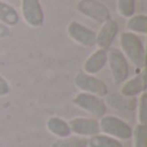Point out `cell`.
<instances>
[{
    "instance_id": "6da1fadb",
    "label": "cell",
    "mask_w": 147,
    "mask_h": 147,
    "mask_svg": "<svg viewBox=\"0 0 147 147\" xmlns=\"http://www.w3.org/2000/svg\"><path fill=\"white\" fill-rule=\"evenodd\" d=\"M120 51L127 57L128 62L137 69L143 70L146 65V49L142 39L130 31H125L120 35Z\"/></svg>"
},
{
    "instance_id": "7a4b0ae2",
    "label": "cell",
    "mask_w": 147,
    "mask_h": 147,
    "mask_svg": "<svg viewBox=\"0 0 147 147\" xmlns=\"http://www.w3.org/2000/svg\"><path fill=\"white\" fill-rule=\"evenodd\" d=\"M107 65L110 67L112 80L115 84H123L129 78V62L120 49H107Z\"/></svg>"
},
{
    "instance_id": "3957f363",
    "label": "cell",
    "mask_w": 147,
    "mask_h": 147,
    "mask_svg": "<svg viewBox=\"0 0 147 147\" xmlns=\"http://www.w3.org/2000/svg\"><path fill=\"white\" fill-rule=\"evenodd\" d=\"M99 129L110 137H114L116 140H129L132 138L133 129L125 120L120 119L114 115H105L99 120Z\"/></svg>"
},
{
    "instance_id": "277c9868",
    "label": "cell",
    "mask_w": 147,
    "mask_h": 147,
    "mask_svg": "<svg viewBox=\"0 0 147 147\" xmlns=\"http://www.w3.org/2000/svg\"><path fill=\"white\" fill-rule=\"evenodd\" d=\"M72 103L75 106H78L79 109L90 114L92 116H94V119L96 117L101 119L107 112V106L105 103V101L102 99V97L85 93V92H80V93L76 94L72 98Z\"/></svg>"
},
{
    "instance_id": "5b68a950",
    "label": "cell",
    "mask_w": 147,
    "mask_h": 147,
    "mask_svg": "<svg viewBox=\"0 0 147 147\" xmlns=\"http://www.w3.org/2000/svg\"><path fill=\"white\" fill-rule=\"evenodd\" d=\"M74 84L79 90L85 93H90L98 97H106L109 94V86L103 80L97 78L96 75H90L84 71L76 74Z\"/></svg>"
},
{
    "instance_id": "8992f818",
    "label": "cell",
    "mask_w": 147,
    "mask_h": 147,
    "mask_svg": "<svg viewBox=\"0 0 147 147\" xmlns=\"http://www.w3.org/2000/svg\"><path fill=\"white\" fill-rule=\"evenodd\" d=\"M76 9L83 16L101 25L111 20L110 9L99 0H79L76 4Z\"/></svg>"
},
{
    "instance_id": "52a82bcc",
    "label": "cell",
    "mask_w": 147,
    "mask_h": 147,
    "mask_svg": "<svg viewBox=\"0 0 147 147\" xmlns=\"http://www.w3.org/2000/svg\"><path fill=\"white\" fill-rule=\"evenodd\" d=\"M21 13L30 27H41L45 22V13L40 0H21Z\"/></svg>"
},
{
    "instance_id": "ba28073f",
    "label": "cell",
    "mask_w": 147,
    "mask_h": 147,
    "mask_svg": "<svg viewBox=\"0 0 147 147\" xmlns=\"http://www.w3.org/2000/svg\"><path fill=\"white\" fill-rule=\"evenodd\" d=\"M67 34L75 43L80 44L83 47L90 48L96 45V31L86 27L85 25L78 22V21H71L67 26Z\"/></svg>"
},
{
    "instance_id": "9c48e42d",
    "label": "cell",
    "mask_w": 147,
    "mask_h": 147,
    "mask_svg": "<svg viewBox=\"0 0 147 147\" xmlns=\"http://www.w3.org/2000/svg\"><path fill=\"white\" fill-rule=\"evenodd\" d=\"M69 125L71 133H74L75 136H80V137L90 138L101 133L98 120L92 119V117H74L69 121Z\"/></svg>"
},
{
    "instance_id": "30bf717a",
    "label": "cell",
    "mask_w": 147,
    "mask_h": 147,
    "mask_svg": "<svg viewBox=\"0 0 147 147\" xmlns=\"http://www.w3.org/2000/svg\"><path fill=\"white\" fill-rule=\"evenodd\" d=\"M117 34H119L117 22L114 20H109L107 22L102 23L99 31L96 34V45H98V48L109 49L110 45L116 39Z\"/></svg>"
},
{
    "instance_id": "8fae6325",
    "label": "cell",
    "mask_w": 147,
    "mask_h": 147,
    "mask_svg": "<svg viewBox=\"0 0 147 147\" xmlns=\"http://www.w3.org/2000/svg\"><path fill=\"white\" fill-rule=\"evenodd\" d=\"M146 74L145 71H141L138 75L133 76L130 79H127L124 83L121 84V89H120V94L125 97H130V98H136V97L141 96L143 92H146Z\"/></svg>"
},
{
    "instance_id": "7c38bea8",
    "label": "cell",
    "mask_w": 147,
    "mask_h": 147,
    "mask_svg": "<svg viewBox=\"0 0 147 147\" xmlns=\"http://www.w3.org/2000/svg\"><path fill=\"white\" fill-rule=\"evenodd\" d=\"M106 65H107V49L98 48L85 59V62L83 65V70L86 74L96 75V74L101 72L106 67Z\"/></svg>"
},
{
    "instance_id": "4fadbf2b",
    "label": "cell",
    "mask_w": 147,
    "mask_h": 147,
    "mask_svg": "<svg viewBox=\"0 0 147 147\" xmlns=\"http://www.w3.org/2000/svg\"><path fill=\"white\" fill-rule=\"evenodd\" d=\"M105 103L106 106H110L121 112H130L137 109V98L125 97L120 93H109L106 96Z\"/></svg>"
},
{
    "instance_id": "5bb4252c",
    "label": "cell",
    "mask_w": 147,
    "mask_h": 147,
    "mask_svg": "<svg viewBox=\"0 0 147 147\" xmlns=\"http://www.w3.org/2000/svg\"><path fill=\"white\" fill-rule=\"evenodd\" d=\"M47 129L49 133L58 138H65L71 136V129H70L69 121L59 116H51L47 120Z\"/></svg>"
},
{
    "instance_id": "9a60e30c",
    "label": "cell",
    "mask_w": 147,
    "mask_h": 147,
    "mask_svg": "<svg viewBox=\"0 0 147 147\" xmlns=\"http://www.w3.org/2000/svg\"><path fill=\"white\" fill-rule=\"evenodd\" d=\"M0 22L8 27H14L20 23V13L13 5L0 0Z\"/></svg>"
},
{
    "instance_id": "2e32d148",
    "label": "cell",
    "mask_w": 147,
    "mask_h": 147,
    "mask_svg": "<svg viewBox=\"0 0 147 147\" xmlns=\"http://www.w3.org/2000/svg\"><path fill=\"white\" fill-rule=\"evenodd\" d=\"M88 147H124V146L116 138L98 133V134L93 136V137H90L88 140Z\"/></svg>"
},
{
    "instance_id": "e0dca14e",
    "label": "cell",
    "mask_w": 147,
    "mask_h": 147,
    "mask_svg": "<svg viewBox=\"0 0 147 147\" xmlns=\"http://www.w3.org/2000/svg\"><path fill=\"white\" fill-rule=\"evenodd\" d=\"M127 28L128 31L133 34H147V16L145 14H134L130 18H128L127 22Z\"/></svg>"
},
{
    "instance_id": "ac0fdd59",
    "label": "cell",
    "mask_w": 147,
    "mask_h": 147,
    "mask_svg": "<svg viewBox=\"0 0 147 147\" xmlns=\"http://www.w3.org/2000/svg\"><path fill=\"white\" fill-rule=\"evenodd\" d=\"M52 147H88V138L80 136H69L54 141Z\"/></svg>"
},
{
    "instance_id": "d6986e66",
    "label": "cell",
    "mask_w": 147,
    "mask_h": 147,
    "mask_svg": "<svg viewBox=\"0 0 147 147\" xmlns=\"http://www.w3.org/2000/svg\"><path fill=\"white\" fill-rule=\"evenodd\" d=\"M132 137L134 140V147H147V125L137 124L133 129Z\"/></svg>"
},
{
    "instance_id": "ffe728a7",
    "label": "cell",
    "mask_w": 147,
    "mask_h": 147,
    "mask_svg": "<svg viewBox=\"0 0 147 147\" xmlns=\"http://www.w3.org/2000/svg\"><path fill=\"white\" fill-rule=\"evenodd\" d=\"M117 12L124 18H130L134 16L136 0H117Z\"/></svg>"
},
{
    "instance_id": "44dd1931",
    "label": "cell",
    "mask_w": 147,
    "mask_h": 147,
    "mask_svg": "<svg viewBox=\"0 0 147 147\" xmlns=\"http://www.w3.org/2000/svg\"><path fill=\"white\" fill-rule=\"evenodd\" d=\"M137 111H138V124H147V93L143 92L137 99Z\"/></svg>"
},
{
    "instance_id": "7402d4cb",
    "label": "cell",
    "mask_w": 147,
    "mask_h": 147,
    "mask_svg": "<svg viewBox=\"0 0 147 147\" xmlns=\"http://www.w3.org/2000/svg\"><path fill=\"white\" fill-rule=\"evenodd\" d=\"M9 92H10V86H9V84H8L7 79L0 75V97L8 96Z\"/></svg>"
},
{
    "instance_id": "603a6c76",
    "label": "cell",
    "mask_w": 147,
    "mask_h": 147,
    "mask_svg": "<svg viewBox=\"0 0 147 147\" xmlns=\"http://www.w3.org/2000/svg\"><path fill=\"white\" fill-rule=\"evenodd\" d=\"M10 32H12L10 27H8V26H5L4 23L0 22V39H4V38L10 36Z\"/></svg>"
}]
</instances>
